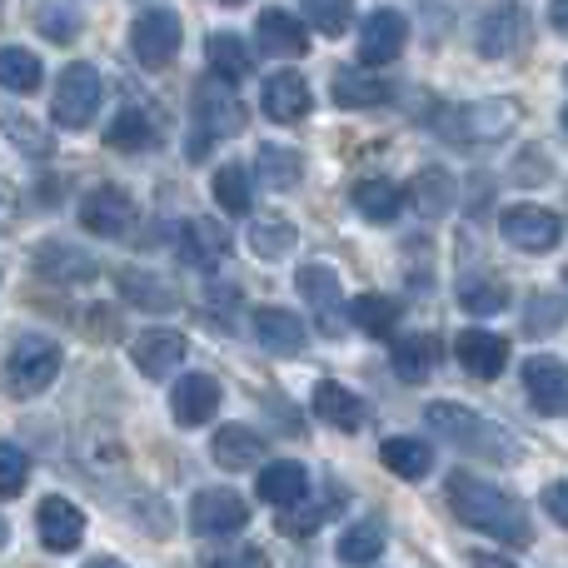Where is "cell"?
<instances>
[{
  "instance_id": "obj_43",
  "label": "cell",
  "mask_w": 568,
  "mask_h": 568,
  "mask_svg": "<svg viewBox=\"0 0 568 568\" xmlns=\"http://www.w3.org/2000/svg\"><path fill=\"white\" fill-rule=\"evenodd\" d=\"M568 320V300L564 294H534L529 300V320H524V334H529V339H544V334L549 329H559V324Z\"/></svg>"
},
{
  "instance_id": "obj_23",
  "label": "cell",
  "mask_w": 568,
  "mask_h": 568,
  "mask_svg": "<svg viewBox=\"0 0 568 568\" xmlns=\"http://www.w3.org/2000/svg\"><path fill=\"white\" fill-rule=\"evenodd\" d=\"M255 339H260V349L290 359V354L304 349V320H300V314H290V310L265 304V310H255Z\"/></svg>"
},
{
  "instance_id": "obj_8",
  "label": "cell",
  "mask_w": 568,
  "mask_h": 568,
  "mask_svg": "<svg viewBox=\"0 0 568 568\" xmlns=\"http://www.w3.org/2000/svg\"><path fill=\"white\" fill-rule=\"evenodd\" d=\"M474 40H479V55H489V60L519 55V50L529 45V10L514 6V0H499V6H489V16L479 20Z\"/></svg>"
},
{
  "instance_id": "obj_29",
  "label": "cell",
  "mask_w": 568,
  "mask_h": 568,
  "mask_svg": "<svg viewBox=\"0 0 568 568\" xmlns=\"http://www.w3.org/2000/svg\"><path fill=\"white\" fill-rule=\"evenodd\" d=\"M205 55H210V70H215L220 80H230V85L250 80V70H255V55H250L245 40L230 36V30H215V36L205 40Z\"/></svg>"
},
{
  "instance_id": "obj_38",
  "label": "cell",
  "mask_w": 568,
  "mask_h": 568,
  "mask_svg": "<svg viewBox=\"0 0 568 568\" xmlns=\"http://www.w3.org/2000/svg\"><path fill=\"white\" fill-rule=\"evenodd\" d=\"M215 205L225 210V215H250V205H255V190H250V175L240 165H225L215 170Z\"/></svg>"
},
{
  "instance_id": "obj_22",
  "label": "cell",
  "mask_w": 568,
  "mask_h": 568,
  "mask_svg": "<svg viewBox=\"0 0 568 568\" xmlns=\"http://www.w3.org/2000/svg\"><path fill=\"white\" fill-rule=\"evenodd\" d=\"M115 290L125 294L135 310H150V314H170V310H180V290L170 280H160V275H150V270H120L115 275Z\"/></svg>"
},
{
  "instance_id": "obj_24",
  "label": "cell",
  "mask_w": 568,
  "mask_h": 568,
  "mask_svg": "<svg viewBox=\"0 0 568 568\" xmlns=\"http://www.w3.org/2000/svg\"><path fill=\"white\" fill-rule=\"evenodd\" d=\"M260 499L270 504V509H284V504H300L304 494H310V469L294 459H275L260 469Z\"/></svg>"
},
{
  "instance_id": "obj_2",
  "label": "cell",
  "mask_w": 568,
  "mask_h": 568,
  "mask_svg": "<svg viewBox=\"0 0 568 568\" xmlns=\"http://www.w3.org/2000/svg\"><path fill=\"white\" fill-rule=\"evenodd\" d=\"M245 105H240L235 85L230 80H205V85H195V125H190V140H185V155L190 160H210V150H215V140L225 135H240L245 130Z\"/></svg>"
},
{
  "instance_id": "obj_1",
  "label": "cell",
  "mask_w": 568,
  "mask_h": 568,
  "mask_svg": "<svg viewBox=\"0 0 568 568\" xmlns=\"http://www.w3.org/2000/svg\"><path fill=\"white\" fill-rule=\"evenodd\" d=\"M449 509L459 514V524H469V529H479V534H489V539L509 544V549H529V544H534L529 509H524L514 494H504L499 484L474 479L469 469L449 474Z\"/></svg>"
},
{
  "instance_id": "obj_26",
  "label": "cell",
  "mask_w": 568,
  "mask_h": 568,
  "mask_svg": "<svg viewBox=\"0 0 568 568\" xmlns=\"http://www.w3.org/2000/svg\"><path fill=\"white\" fill-rule=\"evenodd\" d=\"M255 36H260V45H265L270 55H304V45H310V30H304V20L290 16V10H280V6H270L265 16H260Z\"/></svg>"
},
{
  "instance_id": "obj_36",
  "label": "cell",
  "mask_w": 568,
  "mask_h": 568,
  "mask_svg": "<svg viewBox=\"0 0 568 568\" xmlns=\"http://www.w3.org/2000/svg\"><path fill=\"white\" fill-rule=\"evenodd\" d=\"M260 180H265L270 190H294L304 175V155H294V150L284 145H260Z\"/></svg>"
},
{
  "instance_id": "obj_13",
  "label": "cell",
  "mask_w": 568,
  "mask_h": 568,
  "mask_svg": "<svg viewBox=\"0 0 568 568\" xmlns=\"http://www.w3.org/2000/svg\"><path fill=\"white\" fill-rule=\"evenodd\" d=\"M409 45V16L399 10H374L359 30V60L364 65H389V60L404 55Z\"/></svg>"
},
{
  "instance_id": "obj_45",
  "label": "cell",
  "mask_w": 568,
  "mask_h": 568,
  "mask_svg": "<svg viewBox=\"0 0 568 568\" xmlns=\"http://www.w3.org/2000/svg\"><path fill=\"white\" fill-rule=\"evenodd\" d=\"M36 26H40V36H50L55 45H70V40H75V30H80V20L70 16L65 6H55V0H40V6H36Z\"/></svg>"
},
{
  "instance_id": "obj_46",
  "label": "cell",
  "mask_w": 568,
  "mask_h": 568,
  "mask_svg": "<svg viewBox=\"0 0 568 568\" xmlns=\"http://www.w3.org/2000/svg\"><path fill=\"white\" fill-rule=\"evenodd\" d=\"M26 474H30L26 454H20L16 444H0V499H16V494L26 489Z\"/></svg>"
},
{
  "instance_id": "obj_20",
  "label": "cell",
  "mask_w": 568,
  "mask_h": 568,
  "mask_svg": "<svg viewBox=\"0 0 568 568\" xmlns=\"http://www.w3.org/2000/svg\"><path fill=\"white\" fill-rule=\"evenodd\" d=\"M310 404H314V414H320L329 429H339V434H359L364 419H369V409H364L359 394L344 389V384H334V379H320V384H314Z\"/></svg>"
},
{
  "instance_id": "obj_5",
  "label": "cell",
  "mask_w": 568,
  "mask_h": 568,
  "mask_svg": "<svg viewBox=\"0 0 568 568\" xmlns=\"http://www.w3.org/2000/svg\"><path fill=\"white\" fill-rule=\"evenodd\" d=\"M100 110V75L85 60H70L55 80V95H50V115L60 130H85Z\"/></svg>"
},
{
  "instance_id": "obj_51",
  "label": "cell",
  "mask_w": 568,
  "mask_h": 568,
  "mask_svg": "<svg viewBox=\"0 0 568 568\" xmlns=\"http://www.w3.org/2000/svg\"><path fill=\"white\" fill-rule=\"evenodd\" d=\"M220 6H240V0H220Z\"/></svg>"
},
{
  "instance_id": "obj_35",
  "label": "cell",
  "mask_w": 568,
  "mask_h": 568,
  "mask_svg": "<svg viewBox=\"0 0 568 568\" xmlns=\"http://www.w3.org/2000/svg\"><path fill=\"white\" fill-rule=\"evenodd\" d=\"M40 75H45V70H40V60L30 55L26 45L0 50V85H6L10 95H30V90L40 85Z\"/></svg>"
},
{
  "instance_id": "obj_52",
  "label": "cell",
  "mask_w": 568,
  "mask_h": 568,
  "mask_svg": "<svg viewBox=\"0 0 568 568\" xmlns=\"http://www.w3.org/2000/svg\"><path fill=\"white\" fill-rule=\"evenodd\" d=\"M564 130H568V105H564Z\"/></svg>"
},
{
  "instance_id": "obj_37",
  "label": "cell",
  "mask_w": 568,
  "mask_h": 568,
  "mask_svg": "<svg viewBox=\"0 0 568 568\" xmlns=\"http://www.w3.org/2000/svg\"><path fill=\"white\" fill-rule=\"evenodd\" d=\"M150 140H155V130H150V120L140 115V110H120V115L105 125V145L120 150V155H135V150H145Z\"/></svg>"
},
{
  "instance_id": "obj_44",
  "label": "cell",
  "mask_w": 568,
  "mask_h": 568,
  "mask_svg": "<svg viewBox=\"0 0 568 568\" xmlns=\"http://www.w3.org/2000/svg\"><path fill=\"white\" fill-rule=\"evenodd\" d=\"M384 554L379 524H354L349 534H339V559L344 564H374Z\"/></svg>"
},
{
  "instance_id": "obj_40",
  "label": "cell",
  "mask_w": 568,
  "mask_h": 568,
  "mask_svg": "<svg viewBox=\"0 0 568 568\" xmlns=\"http://www.w3.org/2000/svg\"><path fill=\"white\" fill-rule=\"evenodd\" d=\"M294 245H300V235H294L290 220H260V225H250V250L260 260H284Z\"/></svg>"
},
{
  "instance_id": "obj_16",
  "label": "cell",
  "mask_w": 568,
  "mask_h": 568,
  "mask_svg": "<svg viewBox=\"0 0 568 568\" xmlns=\"http://www.w3.org/2000/svg\"><path fill=\"white\" fill-rule=\"evenodd\" d=\"M454 354H459V364L474 379H499V374L509 369V339L494 329H464L459 339H454Z\"/></svg>"
},
{
  "instance_id": "obj_42",
  "label": "cell",
  "mask_w": 568,
  "mask_h": 568,
  "mask_svg": "<svg viewBox=\"0 0 568 568\" xmlns=\"http://www.w3.org/2000/svg\"><path fill=\"white\" fill-rule=\"evenodd\" d=\"M300 10L320 36H344L354 16V0H300Z\"/></svg>"
},
{
  "instance_id": "obj_17",
  "label": "cell",
  "mask_w": 568,
  "mask_h": 568,
  "mask_svg": "<svg viewBox=\"0 0 568 568\" xmlns=\"http://www.w3.org/2000/svg\"><path fill=\"white\" fill-rule=\"evenodd\" d=\"M30 265H36V275L50 280V284H90L95 280V260H90L85 250L65 245V240H45V245H36Z\"/></svg>"
},
{
  "instance_id": "obj_4",
  "label": "cell",
  "mask_w": 568,
  "mask_h": 568,
  "mask_svg": "<svg viewBox=\"0 0 568 568\" xmlns=\"http://www.w3.org/2000/svg\"><path fill=\"white\" fill-rule=\"evenodd\" d=\"M55 374H60V344L45 339V334H26L6 359V384H10L16 399H36V394H45L50 384H55Z\"/></svg>"
},
{
  "instance_id": "obj_6",
  "label": "cell",
  "mask_w": 568,
  "mask_h": 568,
  "mask_svg": "<svg viewBox=\"0 0 568 568\" xmlns=\"http://www.w3.org/2000/svg\"><path fill=\"white\" fill-rule=\"evenodd\" d=\"M294 284H300L304 304L314 310V329L329 334V339H344V329H349V300L339 290V275L329 265H304L294 275Z\"/></svg>"
},
{
  "instance_id": "obj_21",
  "label": "cell",
  "mask_w": 568,
  "mask_h": 568,
  "mask_svg": "<svg viewBox=\"0 0 568 568\" xmlns=\"http://www.w3.org/2000/svg\"><path fill=\"white\" fill-rule=\"evenodd\" d=\"M310 80L300 75V70H275V75L265 80V115L275 120V125H294V120L310 115Z\"/></svg>"
},
{
  "instance_id": "obj_7",
  "label": "cell",
  "mask_w": 568,
  "mask_h": 568,
  "mask_svg": "<svg viewBox=\"0 0 568 568\" xmlns=\"http://www.w3.org/2000/svg\"><path fill=\"white\" fill-rule=\"evenodd\" d=\"M180 40H185V30H180V16L170 6L140 10L135 26H130V50L145 70H165L180 55Z\"/></svg>"
},
{
  "instance_id": "obj_25",
  "label": "cell",
  "mask_w": 568,
  "mask_h": 568,
  "mask_svg": "<svg viewBox=\"0 0 568 568\" xmlns=\"http://www.w3.org/2000/svg\"><path fill=\"white\" fill-rule=\"evenodd\" d=\"M210 454H215L220 469L240 474V469H250V464H260L265 439H260L250 424H225V429H215V439H210Z\"/></svg>"
},
{
  "instance_id": "obj_18",
  "label": "cell",
  "mask_w": 568,
  "mask_h": 568,
  "mask_svg": "<svg viewBox=\"0 0 568 568\" xmlns=\"http://www.w3.org/2000/svg\"><path fill=\"white\" fill-rule=\"evenodd\" d=\"M130 359H135L140 374H150V379H165V374H175L180 364H185V334H175V329H145V334H135V344H130Z\"/></svg>"
},
{
  "instance_id": "obj_19",
  "label": "cell",
  "mask_w": 568,
  "mask_h": 568,
  "mask_svg": "<svg viewBox=\"0 0 568 568\" xmlns=\"http://www.w3.org/2000/svg\"><path fill=\"white\" fill-rule=\"evenodd\" d=\"M36 524H40V544H45V549H55V554H70L80 539H85V514H80L70 499H60V494L40 499Z\"/></svg>"
},
{
  "instance_id": "obj_30",
  "label": "cell",
  "mask_w": 568,
  "mask_h": 568,
  "mask_svg": "<svg viewBox=\"0 0 568 568\" xmlns=\"http://www.w3.org/2000/svg\"><path fill=\"white\" fill-rule=\"evenodd\" d=\"M349 320L359 324L364 334H374V339H394V324H399V304L389 300V294H354L349 300Z\"/></svg>"
},
{
  "instance_id": "obj_10",
  "label": "cell",
  "mask_w": 568,
  "mask_h": 568,
  "mask_svg": "<svg viewBox=\"0 0 568 568\" xmlns=\"http://www.w3.org/2000/svg\"><path fill=\"white\" fill-rule=\"evenodd\" d=\"M190 524H195L200 539H230L250 524V504L230 489H200L190 504Z\"/></svg>"
},
{
  "instance_id": "obj_41",
  "label": "cell",
  "mask_w": 568,
  "mask_h": 568,
  "mask_svg": "<svg viewBox=\"0 0 568 568\" xmlns=\"http://www.w3.org/2000/svg\"><path fill=\"white\" fill-rule=\"evenodd\" d=\"M459 304L469 314H499V310H509V290L489 275H479V280L469 275V280H459Z\"/></svg>"
},
{
  "instance_id": "obj_48",
  "label": "cell",
  "mask_w": 568,
  "mask_h": 568,
  "mask_svg": "<svg viewBox=\"0 0 568 568\" xmlns=\"http://www.w3.org/2000/svg\"><path fill=\"white\" fill-rule=\"evenodd\" d=\"M6 130H10V135H16V145L36 150V155H45V150H50V140H30V135H40V130H30L20 115H6Z\"/></svg>"
},
{
  "instance_id": "obj_3",
  "label": "cell",
  "mask_w": 568,
  "mask_h": 568,
  "mask_svg": "<svg viewBox=\"0 0 568 568\" xmlns=\"http://www.w3.org/2000/svg\"><path fill=\"white\" fill-rule=\"evenodd\" d=\"M424 419H429V429L439 434V439H449V444H469V449L479 444L489 459H519V444H514L509 434H499L494 424H484L479 414L459 409V404H429Z\"/></svg>"
},
{
  "instance_id": "obj_39",
  "label": "cell",
  "mask_w": 568,
  "mask_h": 568,
  "mask_svg": "<svg viewBox=\"0 0 568 568\" xmlns=\"http://www.w3.org/2000/svg\"><path fill=\"white\" fill-rule=\"evenodd\" d=\"M334 504H339V499H324V504H314L310 494H304L300 504H284V509H280V534H290V539H304V534H314L324 519H329V514H334Z\"/></svg>"
},
{
  "instance_id": "obj_28",
  "label": "cell",
  "mask_w": 568,
  "mask_h": 568,
  "mask_svg": "<svg viewBox=\"0 0 568 568\" xmlns=\"http://www.w3.org/2000/svg\"><path fill=\"white\" fill-rule=\"evenodd\" d=\"M434 364H439V344H434V334H399V339H394V374H399L404 384L429 379Z\"/></svg>"
},
{
  "instance_id": "obj_11",
  "label": "cell",
  "mask_w": 568,
  "mask_h": 568,
  "mask_svg": "<svg viewBox=\"0 0 568 568\" xmlns=\"http://www.w3.org/2000/svg\"><path fill=\"white\" fill-rule=\"evenodd\" d=\"M80 225H85L90 235H100V240L130 235V225H135V200H130L125 190H115V185L90 190V195L80 200Z\"/></svg>"
},
{
  "instance_id": "obj_15",
  "label": "cell",
  "mask_w": 568,
  "mask_h": 568,
  "mask_svg": "<svg viewBox=\"0 0 568 568\" xmlns=\"http://www.w3.org/2000/svg\"><path fill=\"white\" fill-rule=\"evenodd\" d=\"M170 414H175L180 429H200V424H210L220 414V384L215 374H185V379L175 384V394H170Z\"/></svg>"
},
{
  "instance_id": "obj_49",
  "label": "cell",
  "mask_w": 568,
  "mask_h": 568,
  "mask_svg": "<svg viewBox=\"0 0 568 568\" xmlns=\"http://www.w3.org/2000/svg\"><path fill=\"white\" fill-rule=\"evenodd\" d=\"M215 564H265L260 549H230V554H215Z\"/></svg>"
},
{
  "instance_id": "obj_50",
  "label": "cell",
  "mask_w": 568,
  "mask_h": 568,
  "mask_svg": "<svg viewBox=\"0 0 568 568\" xmlns=\"http://www.w3.org/2000/svg\"><path fill=\"white\" fill-rule=\"evenodd\" d=\"M549 20H554V30H564V36H568V0H554V6H549Z\"/></svg>"
},
{
  "instance_id": "obj_9",
  "label": "cell",
  "mask_w": 568,
  "mask_h": 568,
  "mask_svg": "<svg viewBox=\"0 0 568 568\" xmlns=\"http://www.w3.org/2000/svg\"><path fill=\"white\" fill-rule=\"evenodd\" d=\"M499 235L524 255H549L559 245V215L544 205H509L499 215Z\"/></svg>"
},
{
  "instance_id": "obj_31",
  "label": "cell",
  "mask_w": 568,
  "mask_h": 568,
  "mask_svg": "<svg viewBox=\"0 0 568 568\" xmlns=\"http://www.w3.org/2000/svg\"><path fill=\"white\" fill-rule=\"evenodd\" d=\"M409 205L419 210V215H449L454 175H449V170H439V165L419 170V175H414V185H409Z\"/></svg>"
},
{
  "instance_id": "obj_14",
  "label": "cell",
  "mask_w": 568,
  "mask_h": 568,
  "mask_svg": "<svg viewBox=\"0 0 568 568\" xmlns=\"http://www.w3.org/2000/svg\"><path fill=\"white\" fill-rule=\"evenodd\" d=\"M524 389H529V404L539 414H568V364H559L554 354H534L524 359Z\"/></svg>"
},
{
  "instance_id": "obj_33",
  "label": "cell",
  "mask_w": 568,
  "mask_h": 568,
  "mask_svg": "<svg viewBox=\"0 0 568 568\" xmlns=\"http://www.w3.org/2000/svg\"><path fill=\"white\" fill-rule=\"evenodd\" d=\"M379 464L389 474H399V479H424L434 469V449L424 439H384Z\"/></svg>"
},
{
  "instance_id": "obj_12",
  "label": "cell",
  "mask_w": 568,
  "mask_h": 568,
  "mask_svg": "<svg viewBox=\"0 0 568 568\" xmlns=\"http://www.w3.org/2000/svg\"><path fill=\"white\" fill-rule=\"evenodd\" d=\"M454 140H504L514 125H519V110L509 100H479V105H464L444 115Z\"/></svg>"
},
{
  "instance_id": "obj_34",
  "label": "cell",
  "mask_w": 568,
  "mask_h": 568,
  "mask_svg": "<svg viewBox=\"0 0 568 568\" xmlns=\"http://www.w3.org/2000/svg\"><path fill=\"white\" fill-rule=\"evenodd\" d=\"M220 255H225V240L215 235V230L205 225V220H195V225H180V260L195 270H215Z\"/></svg>"
},
{
  "instance_id": "obj_47",
  "label": "cell",
  "mask_w": 568,
  "mask_h": 568,
  "mask_svg": "<svg viewBox=\"0 0 568 568\" xmlns=\"http://www.w3.org/2000/svg\"><path fill=\"white\" fill-rule=\"evenodd\" d=\"M544 509L554 514V524H564V529H568V479H559V484H549V489H544Z\"/></svg>"
},
{
  "instance_id": "obj_27",
  "label": "cell",
  "mask_w": 568,
  "mask_h": 568,
  "mask_svg": "<svg viewBox=\"0 0 568 568\" xmlns=\"http://www.w3.org/2000/svg\"><path fill=\"white\" fill-rule=\"evenodd\" d=\"M334 105L339 110H374V105H384L389 100V85H384L379 75H364V70H354V65H344V70H334Z\"/></svg>"
},
{
  "instance_id": "obj_32",
  "label": "cell",
  "mask_w": 568,
  "mask_h": 568,
  "mask_svg": "<svg viewBox=\"0 0 568 568\" xmlns=\"http://www.w3.org/2000/svg\"><path fill=\"white\" fill-rule=\"evenodd\" d=\"M404 190H394L389 180H379V175H369V180H359L354 185V205H359V215L364 220H374V225H389L394 215H399V205H404Z\"/></svg>"
}]
</instances>
